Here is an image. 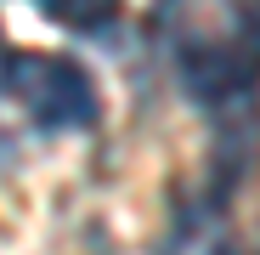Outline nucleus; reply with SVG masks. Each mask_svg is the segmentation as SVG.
I'll return each mask as SVG.
<instances>
[{
  "instance_id": "obj_2",
  "label": "nucleus",
  "mask_w": 260,
  "mask_h": 255,
  "mask_svg": "<svg viewBox=\"0 0 260 255\" xmlns=\"http://www.w3.org/2000/svg\"><path fill=\"white\" fill-rule=\"evenodd\" d=\"M164 255H232V244L209 210H181L176 233L164 238Z\"/></svg>"
},
{
  "instance_id": "obj_3",
  "label": "nucleus",
  "mask_w": 260,
  "mask_h": 255,
  "mask_svg": "<svg viewBox=\"0 0 260 255\" xmlns=\"http://www.w3.org/2000/svg\"><path fill=\"white\" fill-rule=\"evenodd\" d=\"M40 12H46L51 23L74 29V34H96L119 17V0H34Z\"/></svg>"
},
{
  "instance_id": "obj_1",
  "label": "nucleus",
  "mask_w": 260,
  "mask_h": 255,
  "mask_svg": "<svg viewBox=\"0 0 260 255\" xmlns=\"http://www.w3.org/2000/svg\"><path fill=\"white\" fill-rule=\"evenodd\" d=\"M0 91L40 131H91L102 114L91 74L57 51H6L0 57Z\"/></svg>"
},
{
  "instance_id": "obj_4",
  "label": "nucleus",
  "mask_w": 260,
  "mask_h": 255,
  "mask_svg": "<svg viewBox=\"0 0 260 255\" xmlns=\"http://www.w3.org/2000/svg\"><path fill=\"white\" fill-rule=\"evenodd\" d=\"M232 255H260V249H232Z\"/></svg>"
}]
</instances>
